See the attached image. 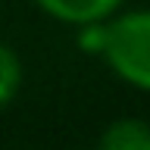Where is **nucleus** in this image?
I'll return each instance as SVG.
<instances>
[{"label":"nucleus","mask_w":150,"mask_h":150,"mask_svg":"<svg viewBox=\"0 0 150 150\" xmlns=\"http://www.w3.org/2000/svg\"><path fill=\"white\" fill-rule=\"evenodd\" d=\"M119 81L150 94V9H128L100 22V47Z\"/></svg>","instance_id":"nucleus-1"},{"label":"nucleus","mask_w":150,"mask_h":150,"mask_svg":"<svg viewBox=\"0 0 150 150\" xmlns=\"http://www.w3.org/2000/svg\"><path fill=\"white\" fill-rule=\"evenodd\" d=\"M31 3L63 25L88 28V25H100V22L112 19L125 0H31Z\"/></svg>","instance_id":"nucleus-2"},{"label":"nucleus","mask_w":150,"mask_h":150,"mask_svg":"<svg viewBox=\"0 0 150 150\" xmlns=\"http://www.w3.org/2000/svg\"><path fill=\"white\" fill-rule=\"evenodd\" d=\"M94 150H150V122L125 116L106 125Z\"/></svg>","instance_id":"nucleus-3"},{"label":"nucleus","mask_w":150,"mask_h":150,"mask_svg":"<svg viewBox=\"0 0 150 150\" xmlns=\"http://www.w3.org/2000/svg\"><path fill=\"white\" fill-rule=\"evenodd\" d=\"M22 88V59L9 44L0 41V110H6L16 100Z\"/></svg>","instance_id":"nucleus-4"}]
</instances>
